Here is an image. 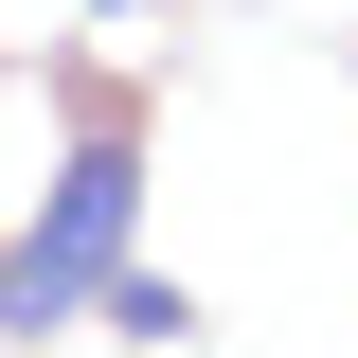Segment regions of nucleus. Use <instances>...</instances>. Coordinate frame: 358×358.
I'll return each mask as SVG.
<instances>
[{
    "label": "nucleus",
    "mask_w": 358,
    "mask_h": 358,
    "mask_svg": "<svg viewBox=\"0 0 358 358\" xmlns=\"http://www.w3.org/2000/svg\"><path fill=\"white\" fill-rule=\"evenodd\" d=\"M126 197H143V143H126V126H90L72 179H54V215L0 251V305H18V322H72L90 287H108V251H126Z\"/></svg>",
    "instance_id": "1"
}]
</instances>
